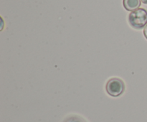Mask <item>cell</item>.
Masks as SVG:
<instances>
[{"instance_id":"cell-2","label":"cell","mask_w":147,"mask_h":122,"mask_svg":"<svg viewBox=\"0 0 147 122\" xmlns=\"http://www.w3.org/2000/svg\"><path fill=\"white\" fill-rule=\"evenodd\" d=\"M106 90L108 94L111 97H119L125 90L124 82L119 78L110 79L106 84Z\"/></svg>"},{"instance_id":"cell-5","label":"cell","mask_w":147,"mask_h":122,"mask_svg":"<svg viewBox=\"0 0 147 122\" xmlns=\"http://www.w3.org/2000/svg\"><path fill=\"white\" fill-rule=\"evenodd\" d=\"M144 35L145 38L147 39V25L144 29Z\"/></svg>"},{"instance_id":"cell-3","label":"cell","mask_w":147,"mask_h":122,"mask_svg":"<svg viewBox=\"0 0 147 122\" xmlns=\"http://www.w3.org/2000/svg\"><path fill=\"white\" fill-rule=\"evenodd\" d=\"M123 4L127 11H133L139 9L141 0H123Z\"/></svg>"},{"instance_id":"cell-4","label":"cell","mask_w":147,"mask_h":122,"mask_svg":"<svg viewBox=\"0 0 147 122\" xmlns=\"http://www.w3.org/2000/svg\"><path fill=\"white\" fill-rule=\"evenodd\" d=\"M65 122H83V120L80 118L77 117H71L67 118Z\"/></svg>"},{"instance_id":"cell-6","label":"cell","mask_w":147,"mask_h":122,"mask_svg":"<svg viewBox=\"0 0 147 122\" xmlns=\"http://www.w3.org/2000/svg\"><path fill=\"white\" fill-rule=\"evenodd\" d=\"M141 1H142V3H144V4H147V0H141Z\"/></svg>"},{"instance_id":"cell-1","label":"cell","mask_w":147,"mask_h":122,"mask_svg":"<svg viewBox=\"0 0 147 122\" xmlns=\"http://www.w3.org/2000/svg\"><path fill=\"white\" fill-rule=\"evenodd\" d=\"M129 24L136 29H143L147 25V11L139 8L131 11L129 15Z\"/></svg>"}]
</instances>
